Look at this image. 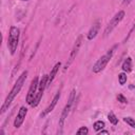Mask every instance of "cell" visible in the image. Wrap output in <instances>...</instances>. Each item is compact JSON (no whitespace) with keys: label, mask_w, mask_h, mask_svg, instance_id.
Here are the masks:
<instances>
[{"label":"cell","mask_w":135,"mask_h":135,"mask_svg":"<svg viewBox=\"0 0 135 135\" xmlns=\"http://www.w3.org/2000/svg\"><path fill=\"white\" fill-rule=\"evenodd\" d=\"M26 76H27V71H24V72L19 76V78L17 79L16 83H15L14 86L12 88L11 92L8 93V95H7L6 99H5V101L3 102L2 107H1V114H3V113L8 109L9 104L12 103V101L14 100V98L16 97V95L20 92V90H21V88H22V85H23V83H24V81H25V79H26Z\"/></svg>","instance_id":"obj_1"},{"label":"cell","mask_w":135,"mask_h":135,"mask_svg":"<svg viewBox=\"0 0 135 135\" xmlns=\"http://www.w3.org/2000/svg\"><path fill=\"white\" fill-rule=\"evenodd\" d=\"M19 28L16 26H11L9 28V34H8V39H7V45L9 49V52L12 55L16 53L17 46H18V41H19Z\"/></svg>","instance_id":"obj_2"},{"label":"cell","mask_w":135,"mask_h":135,"mask_svg":"<svg viewBox=\"0 0 135 135\" xmlns=\"http://www.w3.org/2000/svg\"><path fill=\"white\" fill-rule=\"evenodd\" d=\"M75 94H76V92H75V90H73V91L71 92V94H70L68 103L65 104V107H64V109H63V111H62V113H61V116H60V119H59V129H60V133H61V129L63 128L64 121H65V119H66V117H68V115H69V113H70V111H71V109H72V105H73L74 101H75Z\"/></svg>","instance_id":"obj_3"},{"label":"cell","mask_w":135,"mask_h":135,"mask_svg":"<svg viewBox=\"0 0 135 135\" xmlns=\"http://www.w3.org/2000/svg\"><path fill=\"white\" fill-rule=\"evenodd\" d=\"M113 52H114V49L110 50L105 55H103L102 57H100V58L96 61V63L93 65V69H92L93 73H99V72H101V71L105 68V65L108 64V62L110 61V59H111L112 56H113Z\"/></svg>","instance_id":"obj_4"},{"label":"cell","mask_w":135,"mask_h":135,"mask_svg":"<svg viewBox=\"0 0 135 135\" xmlns=\"http://www.w3.org/2000/svg\"><path fill=\"white\" fill-rule=\"evenodd\" d=\"M123 17H124V12L123 11H119L112 19H111V21L108 23V25H107V27H105V30H104V32H103V36L104 37H107V36H109L110 34H111V32L119 24V22L123 19Z\"/></svg>","instance_id":"obj_5"},{"label":"cell","mask_w":135,"mask_h":135,"mask_svg":"<svg viewBox=\"0 0 135 135\" xmlns=\"http://www.w3.org/2000/svg\"><path fill=\"white\" fill-rule=\"evenodd\" d=\"M38 77L36 76L32 82H31V85H30V89H28V92H27V95H26V102L31 105V103L33 102L35 96H36V91H37V88H38Z\"/></svg>","instance_id":"obj_6"},{"label":"cell","mask_w":135,"mask_h":135,"mask_svg":"<svg viewBox=\"0 0 135 135\" xmlns=\"http://www.w3.org/2000/svg\"><path fill=\"white\" fill-rule=\"evenodd\" d=\"M81 42H82V36L80 35V36H78V38L76 39V41H75V43H74V46H73L72 52H71V54H70V58H69V60H68V62H66V64H65V69L71 65V63L74 61L75 57L77 56L78 51H79V47H80V45H81Z\"/></svg>","instance_id":"obj_7"},{"label":"cell","mask_w":135,"mask_h":135,"mask_svg":"<svg viewBox=\"0 0 135 135\" xmlns=\"http://www.w3.org/2000/svg\"><path fill=\"white\" fill-rule=\"evenodd\" d=\"M26 114H27V109L25 107H21L19 112H18V114H17V116H16V118H15V121H14V127L16 129H18L22 124Z\"/></svg>","instance_id":"obj_8"},{"label":"cell","mask_w":135,"mask_h":135,"mask_svg":"<svg viewBox=\"0 0 135 135\" xmlns=\"http://www.w3.org/2000/svg\"><path fill=\"white\" fill-rule=\"evenodd\" d=\"M59 98H60V93L58 92V93L55 95V97L53 98V100L51 101V103L49 104V107H47V108H46V109H45V110H44V111L41 113V117H44L45 115H47L49 113H51V112L54 110V108L56 107V104H57V101L59 100Z\"/></svg>","instance_id":"obj_9"},{"label":"cell","mask_w":135,"mask_h":135,"mask_svg":"<svg viewBox=\"0 0 135 135\" xmlns=\"http://www.w3.org/2000/svg\"><path fill=\"white\" fill-rule=\"evenodd\" d=\"M99 27H100V25H99V22H98V21L95 22V23L92 25V27L90 28V31H89V33H88V35H86V37H88L89 40H93V39L97 36L98 31H99Z\"/></svg>","instance_id":"obj_10"},{"label":"cell","mask_w":135,"mask_h":135,"mask_svg":"<svg viewBox=\"0 0 135 135\" xmlns=\"http://www.w3.org/2000/svg\"><path fill=\"white\" fill-rule=\"evenodd\" d=\"M60 65H61V63H60V62H57V63L54 65V68L51 70V73H50V75H49L47 85H50V84L52 83V81L54 80V78H55V76H56V74H57V72H58V70H59V68H60Z\"/></svg>","instance_id":"obj_11"},{"label":"cell","mask_w":135,"mask_h":135,"mask_svg":"<svg viewBox=\"0 0 135 135\" xmlns=\"http://www.w3.org/2000/svg\"><path fill=\"white\" fill-rule=\"evenodd\" d=\"M121 69H122L123 72H127V73L131 72V70H132V60H131L130 57H128V58L123 61V63H122V65H121Z\"/></svg>","instance_id":"obj_12"},{"label":"cell","mask_w":135,"mask_h":135,"mask_svg":"<svg viewBox=\"0 0 135 135\" xmlns=\"http://www.w3.org/2000/svg\"><path fill=\"white\" fill-rule=\"evenodd\" d=\"M47 81H49V75H44V76H42V79L40 80L39 85H38L39 91H41V92L44 91L45 86H47Z\"/></svg>","instance_id":"obj_13"},{"label":"cell","mask_w":135,"mask_h":135,"mask_svg":"<svg viewBox=\"0 0 135 135\" xmlns=\"http://www.w3.org/2000/svg\"><path fill=\"white\" fill-rule=\"evenodd\" d=\"M108 119H109V121L112 123V124H117L118 123V118L115 116V114L113 113V112H110L109 114H108Z\"/></svg>","instance_id":"obj_14"},{"label":"cell","mask_w":135,"mask_h":135,"mask_svg":"<svg viewBox=\"0 0 135 135\" xmlns=\"http://www.w3.org/2000/svg\"><path fill=\"white\" fill-rule=\"evenodd\" d=\"M93 127H94V130L98 132V131H100V130H102V129L104 128V122H103V121H101V120L95 121V122H94V124H93Z\"/></svg>","instance_id":"obj_15"},{"label":"cell","mask_w":135,"mask_h":135,"mask_svg":"<svg viewBox=\"0 0 135 135\" xmlns=\"http://www.w3.org/2000/svg\"><path fill=\"white\" fill-rule=\"evenodd\" d=\"M118 81H119V84H120V85H123V84L127 82V74L120 73V74L118 75Z\"/></svg>","instance_id":"obj_16"},{"label":"cell","mask_w":135,"mask_h":135,"mask_svg":"<svg viewBox=\"0 0 135 135\" xmlns=\"http://www.w3.org/2000/svg\"><path fill=\"white\" fill-rule=\"evenodd\" d=\"M123 121L127 122L130 127H132V128L135 129V120H134L133 118H131V117H124V118H123Z\"/></svg>","instance_id":"obj_17"},{"label":"cell","mask_w":135,"mask_h":135,"mask_svg":"<svg viewBox=\"0 0 135 135\" xmlns=\"http://www.w3.org/2000/svg\"><path fill=\"white\" fill-rule=\"evenodd\" d=\"M77 134H82V135H85V134H88L89 133V130H88V128L86 127H81V128H79L78 130H77V132H76Z\"/></svg>","instance_id":"obj_18"},{"label":"cell","mask_w":135,"mask_h":135,"mask_svg":"<svg viewBox=\"0 0 135 135\" xmlns=\"http://www.w3.org/2000/svg\"><path fill=\"white\" fill-rule=\"evenodd\" d=\"M117 99H118V101L121 102V103H127V102H128L127 98H126L122 94H118V95H117Z\"/></svg>","instance_id":"obj_19"},{"label":"cell","mask_w":135,"mask_h":135,"mask_svg":"<svg viewBox=\"0 0 135 135\" xmlns=\"http://www.w3.org/2000/svg\"><path fill=\"white\" fill-rule=\"evenodd\" d=\"M98 135H101V134H109V131H105V130H100V131H98V133H97Z\"/></svg>","instance_id":"obj_20"},{"label":"cell","mask_w":135,"mask_h":135,"mask_svg":"<svg viewBox=\"0 0 135 135\" xmlns=\"http://www.w3.org/2000/svg\"><path fill=\"white\" fill-rule=\"evenodd\" d=\"M131 1H132V0H123V1H122V4H124V5H126V4H129Z\"/></svg>","instance_id":"obj_21"},{"label":"cell","mask_w":135,"mask_h":135,"mask_svg":"<svg viewBox=\"0 0 135 135\" xmlns=\"http://www.w3.org/2000/svg\"><path fill=\"white\" fill-rule=\"evenodd\" d=\"M134 30H135V23H134V25H133V27H132V28H131V30H130V33H129V35H128V37H129V36H130V34H131V33H132V32H133V31H134Z\"/></svg>","instance_id":"obj_22"},{"label":"cell","mask_w":135,"mask_h":135,"mask_svg":"<svg viewBox=\"0 0 135 135\" xmlns=\"http://www.w3.org/2000/svg\"><path fill=\"white\" fill-rule=\"evenodd\" d=\"M22 1H27V0H22Z\"/></svg>","instance_id":"obj_23"}]
</instances>
